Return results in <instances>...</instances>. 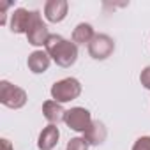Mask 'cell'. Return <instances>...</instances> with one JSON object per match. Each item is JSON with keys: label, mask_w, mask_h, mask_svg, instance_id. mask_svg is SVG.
<instances>
[{"label": "cell", "mask_w": 150, "mask_h": 150, "mask_svg": "<svg viewBox=\"0 0 150 150\" xmlns=\"http://www.w3.org/2000/svg\"><path fill=\"white\" fill-rule=\"evenodd\" d=\"M132 150H150V136H141L132 145Z\"/></svg>", "instance_id": "9a60e30c"}, {"label": "cell", "mask_w": 150, "mask_h": 150, "mask_svg": "<svg viewBox=\"0 0 150 150\" xmlns=\"http://www.w3.org/2000/svg\"><path fill=\"white\" fill-rule=\"evenodd\" d=\"M50 32H48V27L46 23L42 21L41 18V13L39 11H32V21L28 25V30H27V39L32 46H44L46 41L50 39Z\"/></svg>", "instance_id": "277c9868"}, {"label": "cell", "mask_w": 150, "mask_h": 150, "mask_svg": "<svg viewBox=\"0 0 150 150\" xmlns=\"http://www.w3.org/2000/svg\"><path fill=\"white\" fill-rule=\"evenodd\" d=\"M58 138H60V131H58V127L53 125V124L46 125V127L41 131L39 139H37V146H39V150H51V148H55V145L58 143Z\"/></svg>", "instance_id": "9c48e42d"}, {"label": "cell", "mask_w": 150, "mask_h": 150, "mask_svg": "<svg viewBox=\"0 0 150 150\" xmlns=\"http://www.w3.org/2000/svg\"><path fill=\"white\" fill-rule=\"evenodd\" d=\"M115 50V42L106 34H96L92 42L88 44V53L94 60H104L108 58Z\"/></svg>", "instance_id": "8992f818"}, {"label": "cell", "mask_w": 150, "mask_h": 150, "mask_svg": "<svg viewBox=\"0 0 150 150\" xmlns=\"http://www.w3.org/2000/svg\"><path fill=\"white\" fill-rule=\"evenodd\" d=\"M80 94H81V85L76 78L60 80V81L53 83V87H51V97H53V101H57L60 104L78 99Z\"/></svg>", "instance_id": "7a4b0ae2"}, {"label": "cell", "mask_w": 150, "mask_h": 150, "mask_svg": "<svg viewBox=\"0 0 150 150\" xmlns=\"http://www.w3.org/2000/svg\"><path fill=\"white\" fill-rule=\"evenodd\" d=\"M94 37H96L94 28L88 23H80L72 30V42L74 44H90Z\"/></svg>", "instance_id": "4fadbf2b"}, {"label": "cell", "mask_w": 150, "mask_h": 150, "mask_svg": "<svg viewBox=\"0 0 150 150\" xmlns=\"http://www.w3.org/2000/svg\"><path fill=\"white\" fill-rule=\"evenodd\" d=\"M64 122H65L67 127L72 129V131H76V132H85L87 127L92 124V117H90V111L85 110V108H71V110L65 111Z\"/></svg>", "instance_id": "5b68a950"}, {"label": "cell", "mask_w": 150, "mask_h": 150, "mask_svg": "<svg viewBox=\"0 0 150 150\" xmlns=\"http://www.w3.org/2000/svg\"><path fill=\"white\" fill-rule=\"evenodd\" d=\"M83 134H85L83 138L88 141V145H101V143H104L108 131H106V127H104L103 122L92 120V124L87 127V131H85Z\"/></svg>", "instance_id": "8fae6325"}, {"label": "cell", "mask_w": 150, "mask_h": 150, "mask_svg": "<svg viewBox=\"0 0 150 150\" xmlns=\"http://www.w3.org/2000/svg\"><path fill=\"white\" fill-rule=\"evenodd\" d=\"M67 9H69V4L65 0H48L44 6V16L48 21L58 23L67 16Z\"/></svg>", "instance_id": "52a82bcc"}, {"label": "cell", "mask_w": 150, "mask_h": 150, "mask_svg": "<svg viewBox=\"0 0 150 150\" xmlns=\"http://www.w3.org/2000/svg\"><path fill=\"white\" fill-rule=\"evenodd\" d=\"M67 150H88V141L85 138H71L67 143Z\"/></svg>", "instance_id": "5bb4252c"}, {"label": "cell", "mask_w": 150, "mask_h": 150, "mask_svg": "<svg viewBox=\"0 0 150 150\" xmlns=\"http://www.w3.org/2000/svg\"><path fill=\"white\" fill-rule=\"evenodd\" d=\"M50 62H51L50 55H48L46 51H41V50L32 51V53L28 55V60H27L28 69H30L34 74H42V72H46L48 67H50Z\"/></svg>", "instance_id": "30bf717a"}, {"label": "cell", "mask_w": 150, "mask_h": 150, "mask_svg": "<svg viewBox=\"0 0 150 150\" xmlns=\"http://www.w3.org/2000/svg\"><path fill=\"white\" fill-rule=\"evenodd\" d=\"M44 48H46V53L50 55V58L60 67H71L78 58V46L57 34L50 35Z\"/></svg>", "instance_id": "6da1fadb"}, {"label": "cell", "mask_w": 150, "mask_h": 150, "mask_svg": "<svg viewBox=\"0 0 150 150\" xmlns=\"http://www.w3.org/2000/svg\"><path fill=\"white\" fill-rule=\"evenodd\" d=\"M32 21V11L27 9H16L11 16V32L14 34H27L28 25Z\"/></svg>", "instance_id": "ba28073f"}, {"label": "cell", "mask_w": 150, "mask_h": 150, "mask_svg": "<svg viewBox=\"0 0 150 150\" xmlns=\"http://www.w3.org/2000/svg\"><path fill=\"white\" fill-rule=\"evenodd\" d=\"M0 103L11 110H20L27 104V92L7 80L0 81Z\"/></svg>", "instance_id": "3957f363"}, {"label": "cell", "mask_w": 150, "mask_h": 150, "mask_svg": "<svg viewBox=\"0 0 150 150\" xmlns=\"http://www.w3.org/2000/svg\"><path fill=\"white\" fill-rule=\"evenodd\" d=\"M42 115H44V118H46L50 124L57 125L58 122L64 120V117H65V110H64L62 104L57 103V101H46V103L42 104Z\"/></svg>", "instance_id": "7c38bea8"}, {"label": "cell", "mask_w": 150, "mask_h": 150, "mask_svg": "<svg viewBox=\"0 0 150 150\" xmlns=\"http://www.w3.org/2000/svg\"><path fill=\"white\" fill-rule=\"evenodd\" d=\"M0 145H2V150H13V145H11V141L9 139H0Z\"/></svg>", "instance_id": "ac0fdd59"}, {"label": "cell", "mask_w": 150, "mask_h": 150, "mask_svg": "<svg viewBox=\"0 0 150 150\" xmlns=\"http://www.w3.org/2000/svg\"><path fill=\"white\" fill-rule=\"evenodd\" d=\"M139 81H141V85H143L146 90H150V65L145 67V69L141 71V74H139Z\"/></svg>", "instance_id": "2e32d148"}, {"label": "cell", "mask_w": 150, "mask_h": 150, "mask_svg": "<svg viewBox=\"0 0 150 150\" xmlns=\"http://www.w3.org/2000/svg\"><path fill=\"white\" fill-rule=\"evenodd\" d=\"M11 6H13L11 2H4V0H0V25H6V11Z\"/></svg>", "instance_id": "e0dca14e"}]
</instances>
